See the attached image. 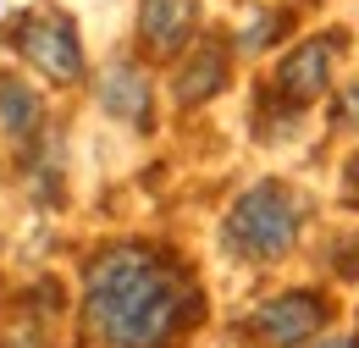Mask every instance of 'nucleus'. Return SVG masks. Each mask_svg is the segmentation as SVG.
Returning <instances> with one entry per match:
<instances>
[{
    "label": "nucleus",
    "instance_id": "nucleus-5",
    "mask_svg": "<svg viewBox=\"0 0 359 348\" xmlns=\"http://www.w3.org/2000/svg\"><path fill=\"white\" fill-rule=\"evenodd\" d=\"M332 39H304L299 50H287L282 55V67H276V94L287 100V105H310L326 94L332 83Z\"/></svg>",
    "mask_w": 359,
    "mask_h": 348
},
{
    "label": "nucleus",
    "instance_id": "nucleus-9",
    "mask_svg": "<svg viewBox=\"0 0 359 348\" xmlns=\"http://www.w3.org/2000/svg\"><path fill=\"white\" fill-rule=\"evenodd\" d=\"M39 122H45L39 94L22 83V78H0V133H6L11 144H34Z\"/></svg>",
    "mask_w": 359,
    "mask_h": 348
},
{
    "label": "nucleus",
    "instance_id": "nucleus-1",
    "mask_svg": "<svg viewBox=\"0 0 359 348\" xmlns=\"http://www.w3.org/2000/svg\"><path fill=\"white\" fill-rule=\"evenodd\" d=\"M194 315V288L149 243H116L94 255L83 276V321L111 348H166Z\"/></svg>",
    "mask_w": 359,
    "mask_h": 348
},
{
    "label": "nucleus",
    "instance_id": "nucleus-2",
    "mask_svg": "<svg viewBox=\"0 0 359 348\" xmlns=\"http://www.w3.org/2000/svg\"><path fill=\"white\" fill-rule=\"evenodd\" d=\"M222 238H226L232 255H249V260H276V255H287V243L299 238V199H293V188H282V182H255V188H243L238 205L226 210Z\"/></svg>",
    "mask_w": 359,
    "mask_h": 348
},
{
    "label": "nucleus",
    "instance_id": "nucleus-4",
    "mask_svg": "<svg viewBox=\"0 0 359 348\" xmlns=\"http://www.w3.org/2000/svg\"><path fill=\"white\" fill-rule=\"evenodd\" d=\"M320 321H326V299L320 293H282V299L255 309V332L271 348H293V343H304V337H315Z\"/></svg>",
    "mask_w": 359,
    "mask_h": 348
},
{
    "label": "nucleus",
    "instance_id": "nucleus-11",
    "mask_svg": "<svg viewBox=\"0 0 359 348\" xmlns=\"http://www.w3.org/2000/svg\"><path fill=\"white\" fill-rule=\"evenodd\" d=\"M348 205H359V155L348 161Z\"/></svg>",
    "mask_w": 359,
    "mask_h": 348
},
{
    "label": "nucleus",
    "instance_id": "nucleus-8",
    "mask_svg": "<svg viewBox=\"0 0 359 348\" xmlns=\"http://www.w3.org/2000/svg\"><path fill=\"white\" fill-rule=\"evenodd\" d=\"M177 100L182 105H199V100H216L226 88V50L222 39H199L194 44V55L177 67Z\"/></svg>",
    "mask_w": 359,
    "mask_h": 348
},
{
    "label": "nucleus",
    "instance_id": "nucleus-12",
    "mask_svg": "<svg viewBox=\"0 0 359 348\" xmlns=\"http://www.w3.org/2000/svg\"><path fill=\"white\" fill-rule=\"evenodd\" d=\"M320 348H354V343H348V337H332V343H320Z\"/></svg>",
    "mask_w": 359,
    "mask_h": 348
},
{
    "label": "nucleus",
    "instance_id": "nucleus-7",
    "mask_svg": "<svg viewBox=\"0 0 359 348\" xmlns=\"http://www.w3.org/2000/svg\"><path fill=\"white\" fill-rule=\"evenodd\" d=\"M100 105H105L116 122H128V128H149V78L138 72L133 61L105 67V78H100Z\"/></svg>",
    "mask_w": 359,
    "mask_h": 348
},
{
    "label": "nucleus",
    "instance_id": "nucleus-10",
    "mask_svg": "<svg viewBox=\"0 0 359 348\" xmlns=\"http://www.w3.org/2000/svg\"><path fill=\"white\" fill-rule=\"evenodd\" d=\"M332 116L343 122V128H359V83H348L337 94V105H332Z\"/></svg>",
    "mask_w": 359,
    "mask_h": 348
},
{
    "label": "nucleus",
    "instance_id": "nucleus-6",
    "mask_svg": "<svg viewBox=\"0 0 359 348\" xmlns=\"http://www.w3.org/2000/svg\"><path fill=\"white\" fill-rule=\"evenodd\" d=\"M194 28H199V0H144L138 39L155 55H177L182 44L194 39Z\"/></svg>",
    "mask_w": 359,
    "mask_h": 348
},
{
    "label": "nucleus",
    "instance_id": "nucleus-3",
    "mask_svg": "<svg viewBox=\"0 0 359 348\" xmlns=\"http://www.w3.org/2000/svg\"><path fill=\"white\" fill-rule=\"evenodd\" d=\"M11 44L45 72L50 83H78L83 78V44H78V28H72L67 11H28L11 28Z\"/></svg>",
    "mask_w": 359,
    "mask_h": 348
}]
</instances>
